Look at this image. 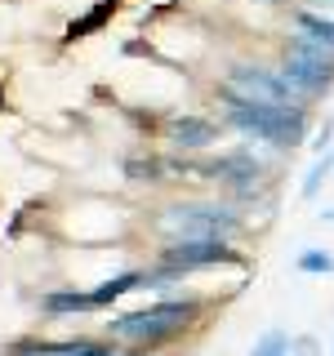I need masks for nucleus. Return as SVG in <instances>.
I'll use <instances>...</instances> for the list:
<instances>
[{"instance_id": "nucleus-1", "label": "nucleus", "mask_w": 334, "mask_h": 356, "mask_svg": "<svg viewBox=\"0 0 334 356\" xmlns=\"http://www.w3.org/2000/svg\"><path fill=\"white\" fill-rule=\"evenodd\" d=\"M218 98L223 107V120L250 143H267V147L285 152V147H299L308 143L312 134V111L308 107H285V103H254V98H241L237 89H228L218 81Z\"/></svg>"}, {"instance_id": "nucleus-2", "label": "nucleus", "mask_w": 334, "mask_h": 356, "mask_svg": "<svg viewBox=\"0 0 334 356\" xmlns=\"http://www.w3.org/2000/svg\"><path fill=\"white\" fill-rule=\"evenodd\" d=\"M223 263H241V254L223 236L165 241L161 254H156V267L148 272V285H170V281H183L187 272H205V267H223Z\"/></svg>"}, {"instance_id": "nucleus-3", "label": "nucleus", "mask_w": 334, "mask_h": 356, "mask_svg": "<svg viewBox=\"0 0 334 356\" xmlns=\"http://www.w3.org/2000/svg\"><path fill=\"white\" fill-rule=\"evenodd\" d=\"M196 312H200V298H161V303H152V307L111 316L107 321V334L129 339V343H161V339H170V334L192 325Z\"/></svg>"}, {"instance_id": "nucleus-4", "label": "nucleus", "mask_w": 334, "mask_h": 356, "mask_svg": "<svg viewBox=\"0 0 334 356\" xmlns=\"http://www.w3.org/2000/svg\"><path fill=\"white\" fill-rule=\"evenodd\" d=\"M241 227H245L241 214L232 205H218V200H183V205H170L156 218V232H161L165 241H192V236L232 241Z\"/></svg>"}, {"instance_id": "nucleus-5", "label": "nucleus", "mask_w": 334, "mask_h": 356, "mask_svg": "<svg viewBox=\"0 0 334 356\" xmlns=\"http://www.w3.org/2000/svg\"><path fill=\"white\" fill-rule=\"evenodd\" d=\"M281 76L308 98V103L312 98H326L334 89V49H326L321 40L303 36V31H294L281 49Z\"/></svg>"}, {"instance_id": "nucleus-6", "label": "nucleus", "mask_w": 334, "mask_h": 356, "mask_svg": "<svg viewBox=\"0 0 334 356\" xmlns=\"http://www.w3.org/2000/svg\"><path fill=\"white\" fill-rule=\"evenodd\" d=\"M223 85L237 89L241 98L254 103H285V107H308V98L281 76V67H259V63H232L223 72Z\"/></svg>"}, {"instance_id": "nucleus-7", "label": "nucleus", "mask_w": 334, "mask_h": 356, "mask_svg": "<svg viewBox=\"0 0 334 356\" xmlns=\"http://www.w3.org/2000/svg\"><path fill=\"white\" fill-rule=\"evenodd\" d=\"M200 174H209L214 183L232 187V192H241V196H254V187L263 183L267 165L254 156V147H237V152H223V156H214V161H205Z\"/></svg>"}, {"instance_id": "nucleus-8", "label": "nucleus", "mask_w": 334, "mask_h": 356, "mask_svg": "<svg viewBox=\"0 0 334 356\" xmlns=\"http://www.w3.org/2000/svg\"><path fill=\"white\" fill-rule=\"evenodd\" d=\"M165 143L178 152H205L218 143V125L209 116H196V111H174L165 120Z\"/></svg>"}, {"instance_id": "nucleus-9", "label": "nucleus", "mask_w": 334, "mask_h": 356, "mask_svg": "<svg viewBox=\"0 0 334 356\" xmlns=\"http://www.w3.org/2000/svg\"><path fill=\"white\" fill-rule=\"evenodd\" d=\"M289 27L303 31V36L321 40L326 49H334V14H326V9L317 5H289Z\"/></svg>"}, {"instance_id": "nucleus-10", "label": "nucleus", "mask_w": 334, "mask_h": 356, "mask_svg": "<svg viewBox=\"0 0 334 356\" xmlns=\"http://www.w3.org/2000/svg\"><path fill=\"white\" fill-rule=\"evenodd\" d=\"M148 285V272H138V267H134V272H116V276H107L103 285L98 289H89V307H111L116 303V298H125V294H134V289H143Z\"/></svg>"}, {"instance_id": "nucleus-11", "label": "nucleus", "mask_w": 334, "mask_h": 356, "mask_svg": "<svg viewBox=\"0 0 334 356\" xmlns=\"http://www.w3.org/2000/svg\"><path fill=\"white\" fill-rule=\"evenodd\" d=\"M40 307L49 316H72V312H94L89 307V289H49L40 298Z\"/></svg>"}, {"instance_id": "nucleus-12", "label": "nucleus", "mask_w": 334, "mask_h": 356, "mask_svg": "<svg viewBox=\"0 0 334 356\" xmlns=\"http://www.w3.org/2000/svg\"><path fill=\"white\" fill-rule=\"evenodd\" d=\"M27 356H120V352L107 348V343L76 339V343H40V348H31Z\"/></svg>"}, {"instance_id": "nucleus-13", "label": "nucleus", "mask_w": 334, "mask_h": 356, "mask_svg": "<svg viewBox=\"0 0 334 356\" xmlns=\"http://www.w3.org/2000/svg\"><path fill=\"white\" fill-rule=\"evenodd\" d=\"M294 267H299L303 276H330V272H334V254H330V250H317V245H308V250H299Z\"/></svg>"}, {"instance_id": "nucleus-14", "label": "nucleus", "mask_w": 334, "mask_h": 356, "mask_svg": "<svg viewBox=\"0 0 334 356\" xmlns=\"http://www.w3.org/2000/svg\"><path fill=\"white\" fill-rule=\"evenodd\" d=\"M330 170H334V152H321L317 161H312V170L303 174V187H299V192H303V200H312V196L321 192V183L330 178Z\"/></svg>"}, {"instance_id": "nucleus-15", "label": "nucleus", "mask_w": 334, "mask_h": 356, "mask_svg": "<svg viewBox=\"0 0 334 356\" xmlns=\"http://www.w3.org/2000/svg\"><path fill=\"white\" fill-rule=\"evenodd\" d=\"M250 356H289V334L285 330H267L259 343H254Z\"/></svg>"}, {"instance_id": "nucleus-16", "label": "nucleus", "mask_w": 334, "mask_h": 356, "mask_svg": "<svg viewBox=\"0 0 334 356\" xmlns=\"http://www.w3.org/2000/svg\"><path fill=\"white\" fill-rule=\"evenodd\" d=\"M125 170H129V178H138V183H161L165 165L161 161H129Z\"/></svg>"}, {"instance_id": "nucleus-17", "label": "nucleus", "mask_w": 334, "mask_h": 356, "mask_svg": "<svg viewBox=\"0 0 334 356\" xmlns=\"http://www.w3.org/2000/svg\"><path fill=\"white\" fill-rule=\"evenodd\" d=\"M330 138H334V116H326V125L317 129V143H312V147H317V156L330 152Z\"/></svg>"}, {"instance_id": "nucleus-18", "label": "nucleus", "mask_w": 334, "mask_h": 356, "mask_svg": "<svg viewBox=\"0 0 334 356\" xmlns=\"http://www.w3.org/2000/svg\"><path fill=\"white\" fill-rule=\"evenodd\" d=\"M294 348H299V356H317V339H312V334H303Z\"/></svg>"}, {"instance_id": "nucleus-19", "label": "nucleus", "mask_w": 334, "mask_h": 356, "mask_svg": "<svg viewBox=\"0 0 334 356\" xmlns=\"http://www.w3.org/2000/svg\"><path fill=\"white\" fill-rule=\"evenodd\" d=\"M317 218H321V222H334V205H326V209H321Z\"/></svg>"}, {"instance_id": "nucleus-20", "label": "nucleus", "mask_w": 334, "mask_h": 356, "mask_svg": "<svg viewBox=\"0 0 334 356\" xmlns=\"http://www.w3.org/2000/svg\"><path fill=\"white\" fill-rule=\"evenodd\" d=\"M263 5H281V0H263Z\"/></svg>"}]
</instances>
